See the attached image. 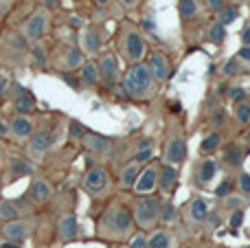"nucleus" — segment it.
<instances>
[{
  "instance_id": "6",
  "label": "nucleus",
  "mask_w": 250,
  "mask_h": 248,
  "mask_svg": "<svg viewBox=\"0 0 250 248\" xmlns=\"http://www.w3.org/2000/svg\"><path fill=\"white\" fill-rule=\"evenodd\" d=\"M112 187V180H110V171L105 169L101 163L90 165L82 176V189L86 193H90L92 198H104L105 193Z\"/></svg>"
},
{
  "instance_id": "24",
  "label": "nucleus",
  "mask_w": 250,
  "mask_h": 248,
  "mask_svg": "<svg viewBox=\"0 0 250 248\" xmlns=\"http://www.w3.org/2000/svg\"><path fill=\"white\" fill-rule=\"evenodd\" d=\"M77 46L86 53V57H92V55H97V53H101V46H104L101 31L97 29L95 24L86 26V29L82 31V35H79V44H77Z\"/></svg>"
},
{
  "instance_id": "35",
  "label": "nucleus",
  "mask_w": 250,
  "mask_h": 248,
  "mask_svg": "<svg viewBox=\"0 0 250 248\" xmlns=\"http://www.w3.org/2000/svg\"><path fill=\"white\" fill-rule=\"evenodd\" d=\"M237 18H239V7H237V4H230V2L224 4V7L215 13V20L220 22L222 26H230L235 20H237Z\"/></svg>"
},
{
  "instance_id": "43",
  "label": "nucleus",
  "mask_w": 250,
  "mask_h": 248,
  "mask_svg": "<svg viewBox=\"0 0 250 248\" xmlns=\"http://www.w3.org/2000/svg\"><path fill=\"white\" fill-rule=\"evenodd\" d=\"M226 95L230 97V101H233V103H242V101H246V90H244L242 86H230Z\"/></svg>"
},
{
  "instance_id": "62",
  "label": "nucleus",
  "mask_w": 250,
  "mask_h": 248,
  "mask_svg": "<svg viewBox=\"0 0 250 248\" xmlns=\"http://www.w3.org/2000/svg\"><path fill=\"white\" fill-rule=\"evenodd\" d=\"M246 248H250V246H246Z\"/></svg>"
},
{
  "instance_id": "34",
  "label": "nucleus",
  "mask_w": 250,
  "mask_h": 248,
  "mask_svg": "<svg viewBox=\"0 0 250 248\" xmlns=\"http://www.w3.org/2000/svg\"><path fill=\"white\" fill-rule=\"evenodd\" d=\"M204 40L211 42L213 46H222L226 40V26H222L217 20H213L211 24L207 26V33H204Z\"/></svg>"
},
{
  "instance_id": "5",
  "label": "nucleus",
  "mask_w": 250,
  "mask_h": 248,
  "mask_svg": "<svg viewBox=\"0 0 250 248\" xmlns=\"http://www.w3.org/2000/svg\"><path fill=\"white\" fill-rule=\"evenodd\" d=\"M51 29H53V13L46 11V9H42V7H38L20 24V35H22V40L31 46V44L44 42V38L51 33Z\"/></svg>"
},
{
  "instance_id": "40",
  "label": "nucleus",
  "mask_w": 250,
  "mask_h": 248,
  "mask_svg": "<svg viewBox=\"0 0 250 248\" xmlns=\"http://www.w3.org/2000/svg\"><path fill=\"white\" fill-rule=\"evenodd\" d=\"M233 187H235V183L230 178H224L220 185L215 187V198L217 200H224V198H229L230 193H233Z\"/></svg>"
},
{
  "instance_id": "42",
  "label": "nucleus",
  "mask_w": 250,
  "mask_h": 248,
  "mask_svg": "<svg viewBox=\"0 0 250 248\" xmlns=\"http://www.w3.org/2000/svg\"><path fill=\"white\" fill-rule=\"evenodd\" d=\"M127 246H129V248H149V244H147V233L136 231V233H134V235L127 240Z\"/></svg>"
},
{
  "instance_id": "52",
  "label": "nucleus",
  "mask_w": 250,
  "mask_h": 248,
  "mask_svg": "<svg viewBox=\"0 0 250 248\" xmlns=\"http://www.w3.org/2000/svg\"><path fill=\"white\" fill-rule=\"evenodd\" d=\"M95 4L104 9V7H108V4H112V0H95Z\"/></svg>"
},
{
  "instance_id": "25",
  "label": "nucleus",
  "mask_w": 250,
  "mask_h": 248,
  "mask_svg": "<svg viewBox=\"0 0 250 248\" xmlns=\"http://www.w3.org/2000/svg\"><path fill=\"white\" fill-rule=\"evenodd\" d=\"M156 156V141L154 139H141L136 141L132 154H129V163H136V165L145 167L147 163H151Z\"/></svg>"
},
{
  "instance_id": "58",
  "label": "nucleus",
  "mask_w": 250,
  "mask_h": 248,
  "mask_svg": "<svg viewBox=\"0 0 250 248\" xmlns=\"http://www.w3.org/2000/svg\"><path fill=\"white\" fill-rule=\"evenodd\" d=\"M4 2H7V4H11V2H16V0H4Z\"/></svg>"
},
{
  "instance_id": "48",
  "label": "nucleus",
  "mask_w": 250,
  "mask_h": 248,
  "mask_svg": "<svg viewBox=\"0 0 250 248\" xmlns=\"http://www.w3.org/2000/svg\"><path fill=\"white\" fill-rule=\"evenodd\" d=\"M9 136V119L0 117V139H7Z\"/></svg>"
},
{
  "instance_id": "27",
  "label": "nucleus",
  "mask_w": 250,
  "mask_h": 248,
  "mask_svg": "<svg viewBox=\"0 0 250 248\" xmlns=\"http://www.w3.org/2000/svg\"><path fill=\"white\" fill-rule=\"evenodd\" d=\"M77 77H79V83H82V88H97V86H101V77H99V66H97V60L88 57V60L82 64V68H79Z\"/></svg>"
},
{
  "instance_id": "41",
  "label": "nucleus",
  "mask_w": 250,
  "mask_h": 248,
  "mask_svg": "<svg viewBox=\"0 0 250 248\" xmlns=\"http://www.w3.org/2000/svg\"><path fill=\"white\" fill-rule=\"evenodd\" d=\"M244 209H235V211H230V220H229V228H230V233H237V228L244 224Z\"/></svg>"
},
{
  "instance_id": "39",
  "label": "nucleus",
  "mask_w": 250,
  "mask_h": 248,
  "mask_svg": "<svg viewBox=\"0 0 250 248\" xmlns=\"http://www.w3.org/2000/svg\"><path fill=\"white\" fill-rule=\"evenodd\" d=\"M235 187H237V191L242 193V198H248L250 196V174H248V171H242V174L237 176V180H235Z\"/></svg>"
},
{
  "instance_id": "9",
  "label": "nucleus",
  "mask_w": 250,
  "mask_h": 248,
  "mask_svg": "<svg viewBox=\"0 0 250 248\" xmlns=\"http://www.w3.org/2000/svg\"><path fill=\"white\" fill-rule=\"evenodd\" d=\"M35 207L26 198H0V222H11L33 215Z\"/></svg>"
},
{
  "instance_id": "44",
  "label": "nucleus",
  "mask_w": 250,
  "mask_h": 248,
  "mask_svg": "<svg viewBox=\"0 0 250 248\" xmlns=\"http://www.w3.org/2000/svg\"><path fill=\"white\" fill-rule=\"evenodd\" d=\"M60 77H62V82H66L70 88H73V90H79V88H82L77 73H60Z\"/></svg>"
},
{
  "instance_id": "7",
  "label": "nucleus",
  "mask_w": 250,
  "mask_h": 248,
  "mask_svg": "<svg viewBox=\"0 0 250 248\" xmlns=\"http://www.w3.org/2000/svg\"><path fill=\"white\" fill-rule=\"evenodd\" d=\"M97 66H99V77L101 86L105 90H114L121 83V62H119V53L114 51H104L97 57Z\"/></svg>"
},
{
  "instance_id": "49",
  "label": "nucleus",
  "mask_w": 250,
  "mask_h": 248,
  "mask_svg": "<svg viewBox=\"0 0 250 248\" xmlns=\"http://www.w3.org/2000/svg\"><path fill=\"white\" fill-rule=\"evenodd\" d=\"M242 46H250V22L242 31Z\"/></svg>"
},
{
  "instance_id": "2",
  "label": "nucleus",
  "mask_w": 250,
  "mask_h": 248,
  "mask_svg": "<svg viewBox=\"0 0 250 248\" xmlns=\"http://www.w3.org/2000/svg\"><path fill=\"white\" fill-rule=\"evenodd\" d=\"M121 90L123 97L132 101H149L158 95V83H156L154 75L149 73L145 62L138 64H129L127 70L121 75Z\"/></svg>"
},
{
  "instance_id": "56",
  "label": "nucleus",
  "mask_w": 250,
  "mask_h": 248,
  "mask_svg": "<svg viewBox=\"0 0 250 248\" xmlns=\"http://www.w3.org/2000/svg\"><path fill=\"white\" fill-rule=\"evenodd\" d=\"M246 143H248V145H250V130H248V132H246Z\"/></svg>"
},
{
  "instance_id": "18",
  "label": "nucleus",
  "mask_w": 250,
  "mask_h": 248,
  "mask_svg": "<svg viewBox=\"0 0 250 248\" xmlns=\"http://www.w3.org/2000/svg\"><path fill=\"white\" fill-rule=\"evenodd\" d=\"M38 130V123L33 117L29 114H13L9 119V136H11L16 143H24L31 139V134Z\"/></svg>"
},
{
  "instance_id": "53",
  "label": "nucleus",
  "mask_w": 250,
  "mask_h": 248,
  "mask_svg": "<svg viewBox=\"0 0 250 248\" xmlns=\"http://www.w3.org/2000/svg\"><path fill=\"white\" fill-rule=\"evenodd\" d=\"M4 158H7V154H4V145L0 143V165L4 163Z\"/></svg>"
},
{
  "instance_id": "59",
  "label": "nucleus",
  "mask_w": 250,
  "mask_h": 248,
  "mask_svg": "<svg viewBox=\"0 0 250 248\" xmlns=\"http://www.w3.org/2000/svg\"><path fill=\"white\" fill-rule=\"evenodd\" d=\"M70 2H82V0H70Z\"/></svg>"
},
{
  "instance_id": "13",
  "label": "nucleus",
  "mask_w": 250,
  "mask_h": 248,
  "mask_svg": "<svg viewBox=\"0 0 250 248\" xmlns=\"http://www.w3.org/2000/svg\"><path fill=\"white\" fill-rule=\"evenodd\" d=\"M35 231V220L31 218H20V220H11V222H2V240H11V242H26Z\"/></svg>"
},
{
  "instance_id": "14",
  "label": "nucleus",
  "mask_w": 250,
  "mask_h": 248,
  "mask_svg": "<svg viewBox=\"0 0 250 248\" xmlns=\"http://www.w3.org/2000/svg\"><path fill=\"white\" fill-rule=\"evenodd\" d=\"M145 64H147V68H149V73L154 75V79H156V83H165L167 79H171V60H169V55L167 53H163V51H149L147 53V57H145Z\"/></svg>"
},
{
  "instance_id": "31",
  "label": "nucleus",
  "mask_w": 250,
  "mask_h": 248,
  "mask_svg": "<svg viewBox=\"0 0 250 248\" xmlns=\"http://www.w3.org/2000/svg\"><path fill=\"white\" fill-rule=\"evenodd\" d=\"M141 169H143V167L136 165V163H125L121 174H119V178H117V185L121 189H129V191H132L134 185H136L138 174H141Z\"/></svg>"
},
{
  "instance_id": "22",
  "label": "nucleus",
  "mask_w": 250,
  "mask_h": 248,
  "mask_svg": "<svg viewBox=\"0 0 250 248\" xmlns=\"http://www.w3.org/2000/svg\"><path fill=\"white\" fill-rule=\"evenodd\" d=\"M178 183H180V174H178V167L169 165V163H158V191L163 196L171 198L173 191L178 189Z\"/></svg>"
},
{
  "instance_id": "50",
  "label": "nucleus",
  "mask_w": 250,
  "mask_h": 248,
  "mask_svg": "<svg viewBox=\"0 0 250 248\" xmlns=\"http://www.w3.org/2000/svg\"><path fill=\"white\" fill-rule=\"evenodd\" d=\"M0 248H22L20 242H11V240H0Z\"/></svg>"
},
{
  "instance_id": "45",
  "label": "nucleus",
  "mask_w": 250,
  "mask_h": 248,
  "mask_svg": "<svg viewBox=\"0 0 250 248\" xmlns=\"http://www.w3.org/2000/svg\"><path fill=\"white\" fill-rule=\"evenodd\" d=\"M224 4H229V0H204V9H207V13H217Z\"/></svg>"
},
{
  "instance_id": "51",
  "label": "nucleus",
  "mask_w": 250,
  "mask_h": 248,
  "mask_svg": "<svg viewBox=\"0 0 250 248\" xmlns=\"http://www.w3.org/2000/svg\"><path fill=\"white\" fill-rule=\"evenodd\" d=\"M119 2H121L123 9H134L138 2H141V0H119Z\"/></svg>"
},
{
  "instance_id": "23",
  "label": "nucleus",
  "mask_w": 250,
  "mask_h": 248,
  "mask_svg": "<svg viewBox=\"0 0 250 248\" xmlns=\"http://www.w3.org/2000/svg\"><path fill=\"white\" fill-rule=\"evenodd\" d=\"M86 53L82 51V48L77 46V44H73V46H66L62 48L60 53V64H57V68H60V73H73V70H79L82 68V64L86 62Z\"/></svg>"
},
{
  "instance_id": "29",
  "label": "nucleus",
  "mask_w": 250,
  "mask_h": 248,
  "mask_svg": "<svg viewBox=\"0 0 250 248\" xmlns=\"http://www.w3.org/2000/svg\"><path fill=\"white\" fill-rule=\"evenodd\" d=\"M180 220H182L180 209H178V207L173 205L171 200H165V202H160L158 227H167V228H171V227H176V224H180Z\"/></svg>"
},
{
  "instance_id": "46",
  "label": "nucleus",
  "mask_w": 250,
  "mask_h": 248,
  "mask_svg": "<svg viewBox=\"0 0 250 248\" xmlns=\"http://www.w3.org/2000/svg\"><path fill=\"white\" fill-rule=\"evenodd\" d=\"M38 4L42 9H46V11H57V9H62V4H64V0H38Z\"/></svg>"
},
{
  "instance_id": "17",
  "label": "nucleus",
  "mask_w": 250,
  "mask_h": 248,
  "mask_svg": "<svg viewBox=\"0 0 250 248\" xmlns=\"http://www.w3.org/2000/svg\"><path fill=\"white\" fill-rule=\"evenodd\" d=\"M82 145L88 154L97 158H108L110 154L114 152V139L110 136H104V134H97V132H86V136L82 139Z\"/></svg>"
},
{
  "instance_id": "16",
  "label": "nucleus",
  "mask_w": 250,
  "mask_h": 248,
  "mask_svg": "<svg viewBox=\"0 0 250 248\" xmlns=\"http://www.w3.org/2000/svg\"><path fill=\"white\" fill-rule=\"evenodd\" d=\"M11 88L13 90H9V95H11V105L16 110V114H29V117H33L38 112V101H35L33 92L29 88L20 86V83H13Z\"/></svg>"
},
{
  "instance_id": "15",
  "label": "nucleus",
  "mask_w": 250,
  "mask_h": 248,
  "mask_svg": "<svg viewBox=\"0 0 250 248\" xmlns=\"http://www.w3.org/2000/svg\"><path fill=\"white\" fill-rule=\"evenodd\" d=\"M158 163L160 161H151L147 163L141 169L136 178V185H134V193L136 196H151V193L158 191Z\"/></svg>"
},
{
  "instance_id": "61",
  "label": "nucleus",
  "mask_w": 250,
  "mask_h": 248,
  "mask_svg": "<svg viewBox=\"0 0 250 248\" xmlns=\"http://www.w3.org/2000/svg\"><path fill=\"white\" fill-rule=\"evenodd\" d=\"M35 248H46V246H35Z\"/></svg>"
},
{
  "instance_id": "20",
  "label": "nucleus",
  "mask_w": 250,
  "mask_h": 248,
  "mask_svg": "<svg viewBox=\"0 0 250 248\" xmlns=\"http://www.w3.org/2000/svg\"><path fill=\"white\" fill-rule=\"evenodd\" d=\"M182 220L189 222L191 227H198V224H204L208 218V202L204 200L202 196H193L185 207L180 209Z\"/></svg>"
},
{
  "instance_id": "28",
  "label": "nucleus",
  "mask_w": 250,
  "mask_h": 248,
  "mask_svg": "<svg viewBox=\"0 0 250 248\" xmlns=\"http://www.w3.org/2000/svg\"><path fill=\"white\" fill-rule=\"evenodd\" d=\"M204 11H207L204 0H180L178 2V13L182 22H198Z\"/></svg>"
},
{
  "instance_id": "55",
  "label": "nucleus",
  "mask_w": 250,
  "mask_h": 248,
  "mask_svg": "<svg viewBox=\"0 0 250 248\" xmlns=\"http://www.w3.org/2000/svg\"><path fill=\"white\" fill-rule=\"evenodd\" d=\"M229 2H230V4H237V7H239L242 2H248V0H229Z\"/></svg>"
},
{
  "instance_id": "1",
  "label": "nucleus",
  "mask_w": 250,
  "mask_h": 248,
  "mask_svg": "<svg viewBox=\"0 0 250 248\" xmlns=\"http://www.w3.org/2000/svg\"><path fill=\"white\" fill-rule=\"evenodd\" d=\"M97 237L101 242H127L136 233V224L132 220V211L127 205L114 200L105 207L97 218Z\"/></svg>"
},
{
  "instance_id": "26",
  "label": "nucleus",
  "mask_w": 250,
  "mask_h": 248,
  "mask_svg": "<svg viewBox=\"0 0 250 248\" xmlns=\"http://www.w3.org/2000/svg\"><path fill=\"white\" fill-rule=\"evenodd\" d=\"M248 149H244V145L239 143V141H230V143L222 145V163H224L226 167H239L244 163V158H246Z\"/></svg>"
},
{
  "instance_id": "37",
  "label": "nucleus",
  "mask_w": 250,
  "mask_h": 248,
  "mask_svg": "<svg viewBox=\"0 0 250 248\" xmlns=\"http://www.w3.org/2000/svg\"><path fill=\"white\" fill-rule=\"evenodd\" d=\"M220 73L224 75V77H235V75L244 73V66H242V62H239L237 57H230V60H226L224 64H222Z\"/></svg>"
},
{
  "instance_id": "36",
  "label": "nucleus",
  "mask_w": 250,
  "mask_h": 248,
  "mask_svg": "<svg viewBox=\"0 0 250 248\" xmlns=\"http://www.w3.org/2000/svg\"><path fill=\"white\" fill-rule=\"evenodd\" d=\"M233 119L244 127L250 125V103L248 101H242V103L233 105Z\"/></svg>"
},
{
  "instance_id": "57",
  "label": "nucleus",
  "mask_w": 250,
  "mask_h": 248,
  "mask_svg": "<svg viewBox=\"0 0 250 248\" xmlns=\"http://www.w3.org/2000/svg\"><path fill=\"white\" fill-rule=\"evenodd\" d=\"M0 237H2V222H0Z\"/></svg>"
},
{
  "instance_id": "3",
  "label": "nucleus",
  "mask_w": 250,
  "mask_h": 248,
  "mask_svg": "<svg viewBox=\"0 0 250 248\" xmlns=\"http://www.w3.org/2000/svg\"><path fill=\"white\" fill-rule=\"evenodd\" d=\"M147 53L149 51H147L145 35H143L134 24L123 22L121 29H119V55H121L129 66V64L145 62Z\"/></svg>"
},
{
  "instance_id": "54",
  "label": "nucleus",
  "mask_w": 250,
  "mask_h": 248,
  "mask_svg": "<svg viewBox=\"0 0 250 248\" xmlns=\"http://www.w3.org/2000/svg\"><path fill=\"white\" fill-rule=\"evenodd\" d=\"M7 9H9V4L4 2V0H0V16H2V13L7 11Z\"/></svg>"
},
{
  "instance_id": "11",
  "label": "nucleus",
  "mask_w": 250,
  "mask_h": 248,
  "mask_svg": "<svg viewBox=\"0 0 250 248\" xmlns=\"http://www.w3.org/2000/svg\"><path fill=\"white\" fill-rule=\"evenodd\" d=\"M53 143H55V139H53L51 127H38V130L31 134V139L26 141V158H31V161L42 158L44 154L51 149Z\"/></svg>"
},
{
  "instance_id": "4",
  "label": "nucleus",
  "mask_w": 250,
  "mask_h": 248,
  "mask_svg": "<svg viewBox=\"0 0 250 248\" xmlns=\"http://www.w3.org/2000/svg\"><path fill=\"white\" fill-rule=\"evenodd\" d=\"M129 211H132V220L138 231L149 233L158 227L160 198L154 196V193H151V196H134L132 205H129Z\"/></svg>"
},
{
  "instance_id": "12",
  "label": "nucleus",
  "mask_w": 250,
  "mask_h": 248,
  "mask_svg": "<svg viewBox=\"0 0 250 248\" xmlns=\"http://www.w3.org/2000/svg\"><path fill=\"white\" fill-rule=\"evenodd\" d=\"M217 161L213 156H200V161L193 165V171H191V178H193V185L198 189H208V185L215 180L217 176Z\"/></svg>"
},
{
  "instance_id": "38",
  "label": "nucleus",
  "mask_w": 250,
  "mask_h": 248,
  "mask_svg": "<svg viewBox=\"0 0 250 248\" xmlns=\"http://www.w3.org/2000/svg\"><path fill=\"white\" fill-rule=\"evenodd\" d=\"M88 127L83 125L82 121H75V119H70V125H68V139L73 141V143H82V139L86 136Z\"/></svg>"
},
{
  "instance_id": "19",
  "label": "nucleus",
  "mask_w": 250,
  "mask_h": 248,
  "mask_svg": "<svg viewBox=\"0 0 250 248\" xmlns=\"http://www.w3.org/2000/svg\"><path fill=\"white\" fill-rule=\"evenodd\" d=\"M55 237L60 244H70V242L79 240V222L75 218V213L66 211L57 218L55 222Z\"/></svg>"
},
{
  "instance_id": "60",
  "label": "nucleus",
  "mask_w": 250,
  "mask_h": 248,
  "mask_svg": "<svg viewBox=\"0 0 250 248\" xmlns=\"http://www.w3.org/2000/svg\"><path fill=\"white\" fill-rule=\"evenodd\" d=\"M117 248H129V246H117Z\"/></svg>"
},
{
  "instance_id": "10",
  "label": "nucleus",
  "mask_w": 250,
  "mask_h": 248,
  "mask_svg": "<svg viewBox=\"0 0 250 248\" xmlns=\"http://www.w3.org/2000/svg\"><path fill=\"white\" fill-rule=\"evenodd\" d=\"M53 196H55V189H53L51 180L44 178V176H33V180H31L29 189H26L24 198L31 202L33 207H44L48 205V202L53 200Z\"/></svg>"
},
{
  "instance_id": "21",
  "label": "nucleus",
  "mask_w": 250,
  "mask_h": 248,
  "mask_svg": "<svg viewBox=\"0 0 250 248\" xmlns=\"http://www.w3.org/2000/svg\"><path fill=\"white\" fill-rule=\"evenodd\" d=\"M4 176L7 180H18V178H26V176L35 174V165L31 158L26 156H7L4 158Z\"/></svg>"
},
{
  "instance_id": "47",
  "label": "nucleus",
  "mask_w": 250,
  "mask_h": 248,
  "mask_svg": "<svg viewBox=\"0 0 250 248\" xmlns=\"http://www.w3.org/2000/svg\"><path fill=\"white\" fill-rule=\"evenodd\" d=\"M235 57L242 62V66H244V64H250V46H242V48L237 51V55H235Z\"/></svg>"
},
{
  "instance_id": "33",
  "label": "nucleus",
  "mask_w": 250,
  "mask_h": 248,
  "mask_svg": "<svg viewBox=\"0 0 250 248\" xmlns=\"http://www.w3.org/2000/svg\"><path fill=\"white\" fill-rule=\"evenodd\" d=\"M29 55H31V64H33L35 68H40V70L48 68V64H51L48 48L44 46L42 42H40V44H31V46H29Z\"/></svg>"
},
{
  "instance_id": "8",
  "label": "nucleus",
  "mask_w": 250,
  "mask_h": 248,
  "mask_svg": "<svg viewBox=\"0 0 250 248\" xmlns=\"http://www.w3.org/2000/svg\"><path fill=\"white\" fill-rule=\"evenodd\" d=\"M189 154V145H187V136L182 132H169L167 139L163 143V163L178 167L187 161Z\"/></svg>"
},
{
  "instance_id": "32",
  "label": "nucleus",
  "mask_w": 250,
  "mask_h": 248,
  "mask_svg": "<svg viewBox=\"0 0 250 248\" xmlns=\"http://www.w3.org/2000/svg\"><path fill=\"white\" fill-rule=\"evenodd\" d=\"M222 143H224V136H222L220 132H208V134H204L198 145L200 156H213V154L222 147Z\"/></svg>"
},
{
  "instance_id": "30",
  "label": "nucleus",
  "mask_w": 250,
  "mask_h": 248,
  "mask_svg": "<svg viewBox=\"0 0 250 248\" xmlns=\"http://www.w3.org/2000/svg\"><path fill=\"white\" fill-rule=\"evenodd\" d=\"M147 244L149 248H173V233L167 227H156L154 231L147 235Z\"/></svg>"
}]
</instances>
